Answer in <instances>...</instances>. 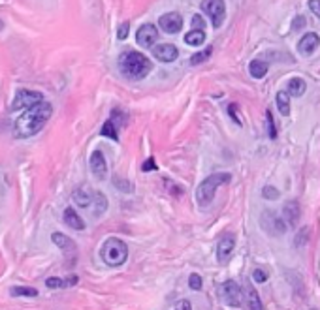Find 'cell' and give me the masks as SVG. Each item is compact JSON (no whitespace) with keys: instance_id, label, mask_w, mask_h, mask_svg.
Returning <instances> with one entry per match:
<instances>
[{"instance_id":"obj_1","label":"cell","mask_w":320,"mask_h":310,"mask_svg":"<svg viewBox=\"0 0 320 310\" xmlns=\"http://www.w3.org/2000/svg\"><path fill=\"white\" fill-rule=\"evenodd\" d=\"M53 115V106L49 102H40L36 106H32L19 116L14 124V136L16 138H32L44 128L47 120Z\"/></svg>"},{"instance_id":"obj_2","label":"cell","mask_w":320,"mask_h":310,"mask_svg":"<svg viewBox=\"0 0 320 310\" xmlns=\"http://www.w3.org/2000/svg\"><path fill=\"white\" fill-rule=\"evenodd\" d=\"M119 70L128 79H143L153 70V62L138 51H126L119 56Z\"/></svg>"},{"instance_id":"obj_3","label":"cell","mask_w":320,"mask_h":310,"mask_svg":"<svg viewBox=\"0 0 320 310\" xmlns=\"http://www.w3.org/2000/svg\"><path fill=\"white\" fill-rule=\"evenodd\" d=\"M232 180V175L230 173H224V171H220V173H213L209 177H205L198 184L196 188V203L200 205V207H207L211 202H213V198L217 194V188L222 184H228Z\"/></svg>"},{"instance_id":"obj_4","label":"cell","mask_w":320,"mask_h":310,"mask_svg":"<svg viewBox=\"0 0 320 310\" xmlns=\"http://www.w3.org/2000/svg\"><path fill=\"white\" fill-rule=\"evenodd\" d=\"M102 262L108 267H121L128 260V246L125 240L117 239V237H110L100 248Z\"/></svg>"},{"instance_id":"obj_5","label":"cell","mask_w":320,"mask_h":310,"mask_svg":"<svg viewBox=\"0 0 320 310\" xmlns=\"http://www.w3.org/2000/svg\"><path fill=\"white\" fill-rule=\"evenodd\" d=\"M260 224H262V228H264V232L267 233V235H273V237L282 235V233L286 232V228H288L286 222H284L277 212H273V210H269V209H265L264 212H262Z\"/></svg>"},{"instance_id":"obj_6","label":"cell","mask_w":320,"mask_h":310,"mask_svg":"<svg viewBox=\"0 0 320 310\" xmlns=\"http://www.w3.org/2000/svg\"><path fill=\"white\" fill-rule=\"evenodd\" d=\"M202 10L209 16L211 24L215 28H219L220 24L224 23V19H226V4H224V0H203Z\"/></svg>"},{"instance_id":"obj_7","label":"cell","mask_w":320,"mask_h":310,"mask_svg":"<svg viewBox=\"0 0 320 310\" xmlns=\"http://www.w3.org/2000/svg\"><path fill=\"white\" fill-rule=\"evenodd\" d=\"M40 102H44V96L42 92H36V90H29V88H21L17 90L16 98L12 102V111H19V109H29L32 106H36Z\"/></svg>"},{"instance_id":"obj_8","label":"cell","mask_w":320,"mask_h":310,"mask_svg":"<svg viewBox=\"0 0 320 310\" xmlns=\"http://www.w3.org/2000/svg\"><path fill=\"white\" fill-rule=\"evenodd\" d=\"M219 295L228 306H241V286L235 280H226L220 286Z\"/></svg>"},{"instance_id":"obj_9","label":"cell","mask_w":320,"mask_h":310,"mask_svg":"<svg viewBox=\"0 0 320 310\" xmlns=\"http://www.w3.org/2000/svg\"><path fill=\"white\" fill-rule=\"evenodd\" d=\"M234 248H235V235L234 233H226L222 239L219 240L217 244V260L219 264H228L230 256L234 254Z\"/></svg>"},{"instance_id":"obj_10","label":"cell","mask_w":320,"mask_h":310,"mask_svg":"<svg viewBox=\"0 0 320 310\" xmlns=\"http://www.w3.org/2000/svg\"><path fill=\"white\" fill-rule=\"evenodd\" d=\"M136 40H138V44H140L141 47H145V49H147V47H153V44L158 40V30H156V26L151 23L141 24L140 28H138Z\"/></svg>"},{"instance_id":"obj_11","label":"cell","mask_w":320,"mask_h":310,"mask_svg":"<svg viewBox=\"0 0 320 310\" xmlns=\"http://www.w3.org/2000/svg\"><path fill=\"white\" fill-rule=\"evenodd\" d=\"M158 24H160L162 30L175 34V32H179L183 28V16L177 14V12H170V14H166V16L158 19Z\"/></svg>"},{"instance_id":"obj_12","label":"cell","mask_w":320,"mask_h":310,"mask_svg":"<svg viewBox=\"0 0 320 310\" xmlns=\"http://www.w3.org/2000/svg\"><path fill=\"white\" fill-rule=\"evenodd\" d=\"M91 171H93V175L98 180H104V178L108 177V164H106V158H104V152L102 150H94L93 154H91Z\"/></svg>"},{"instance_id":"obj_13","label":"cell","mask_w":320,"mask_h":310,"mask_svg":"<svg viewBox=\"0 0 320 310\" xmlns=\"http://www.w3.org/2000/svg\"><path fill=\"white\" fill-rule=\"evenodd\" d=\"M299 216H301V210H299V203L296 200L284 203V207H282V220L286 222L288 228H296L299 224Z\"/></svg>"},{"instance_id":"obj_14","label":"cell","mask_w":320,"mask_h":310,"mask_svg":"<svg viewBox=\"0 0 320 310\" xmlns=\"http://www.w3.org/2000/svg\"><path fill=\"white\" fill-rule=\"evenodd\" d=\"M153 54H155L156 60L160 62H173L179 56V51L173 44H160L153 49Z\"/></svg>"},{"instance_id":"obj_15","label":"cell","mask_w":320,"mask_h":310,"mask_svg":"<svg viewBox=\"0 0 320 310\" xmlns=\"http://www.w3.org/2000/svg\"><path fill=\"white\" fill-rule=\"evenodd\" d=\"M320 44V38L318 34H314V32H307L303 38L297 42V51L301 54H311L316 51V47Z\"/></svg>"},{"instance_id":"obj_16","label":"cell","mask_w":320,"mask_h":310,"mask_svg":"<svg viewBox=\"0 0 320 310\" xmlns=\"http://www.w3.org/2000/svg\"><path fill=\"white\" fill-rule=\"evenodd\" d=\"M64 224L70 226L72 230H78V232H83L85 230V222H83V218L78 214V210H74L72 207H68V209H64Z\"/></svg>"},{"instance_id":"obj_17","label":"cell","mask_w":320,"mask_h":310,"mask_svg":"<svg viewBox=\"0 0 320 310\" xmlns=\"http://www.w3.org/2000/svg\"><path fill=\"white\" fill-rule=\"evenodd\" d=\"M245 297H247V306L249 310H264V304H262V299L254 288L247 284L245 286Z\"/></svg>"},{"instance_id":"obj_18","label":"cell","mask_w":320,"mask_h":310,"mask_svg":"<svg viewBox=\"0 0 320 310\" xmlns=\"http://www.w3.org/2000/svg\"><path fill=\"white\" fill-rule=\"evenodd\" d=\"M78 284V276H70V278H59V276H51L46 280V286L51 290H61V288H70Z\"/></svg>"},{"instance_id":"obj_19","label":"cell","mask_w":320,"mask_h":310,"mask_svg":"<svg viewBox=\"0 0 320 310\" xmlns=\"http://www.w3.org/2000/svg\"><path fill=\"white\" fill-rule=\"evenodd\" d=\"M72 200L76 202V205H78V207L85 209V207H89V205L94 202V196H91L89 192H87V190H83V188H78V190H74Z\"/></svg>"},{"instance_id":"obj_20","label":"cell","mask_w":320,"mask_h":310,"mask_svg":"<svg viewBox=\"0 0 320 310\" xmlns=\"http://www.w3.org/2000/svg\"><path fill=\"white\" fill-rule=\"evenodd\" d=\"M288 94L290 96H296V98H299V96H303V92L307 90V85H305V81L301 78H294L288 81Z\"/></svg>"},{"instance_id":"obj_21","label":"cell","mask_w":320,"mask_h":310,"mask_svg":"<svg viewBox=\"0 0 320 310\" xmlns=\"http://www.w3.org/2000/svg\"><path fill=\"white\" fill-rule=\"evenodd\" d=\"M249 74L252 76L254 79H262L267 74V62L264 60H250L249 64Z\"/></svg>"},{"instance_id":"obj_22","label":"cell","mask_w":320,"mask_h":310,"mask_svg":"<svg viewBox=\"0 0 320 310\" xmlns=\"http://www.w3.org/2000/svg\"><path fill=\"white\" fill-rule=\"evenodd\" d=\"M277 108H279V113L284 116L290 115V94L288 90H281V92H277Z\"/></svg>"},{"instance_id":"obj_23","label":"cell","mask_w":320,"mask_h":310,"mask_svg":"<svg viewBox=\"0 0 320 310\" xmlns=\"http://www.w3.org/2000/svg\"><path fill=\"white\" fill-rule=\"evenodd\" d=\"M117 126L119 124H115V118L111 116V118H108L106 122H104V126H102L100 130V136H104V138H110V140H119V134H117Z\"/></svg>"},{"instance_id":"obj_24","label":"cell","mask_w":320,"mask_h":310,"mask_svg":"<svg viewBox=\"0 0 320 310\" xmlns=\"http://www.w3.org/2000/svg\"><path fill=\"white\" fill-rule=\"evenodd\" d=\"M51 240H53L59 248H63V250H76V244H74L72 239H68L64 233H53V235H51Z\"/></svg>"},{"instance_id":"obj_25","label":"cell","mask_w":320,"mask_h":310,"mask_svg":"<svg viewBox=\"0 0 320 310\" xmlns=\"http://www.w3.org/2000/svg\"><path fill=\"white\" fill-rule=\"evenodd\" d=\"M185 42H187V46H202L203 42H205V32L192 28L190 32L185 34Z\"/></svg>"},{"instance_id":"obj_26","label":"cell","mask_w":320,"mask_h":310,"mask_svg":"<svg viewBox=\"0 0 320 310\" xmlns=\"http://www.w3.org/2000/svg\"><path fill=\"white\" fill-rule=\"evenodd\" d=\"M10 294L14 295V297H36L38 292L34 290V288H25V286H14L12 288V292Z\"/></svg>"},{"instance_id":"obj_27","label":"cell","mask_w":320,"mask_h":310,"mask_svg":"<svg viewBox=\"0 0 320 310\" xmlns=\"http://www.w3.org/2000/svg\"><path fill=\"white\" fill-rule=\"evenodd\" d=\"M211 53H213V47H205L203 51H200V53H196L190 56V64L192 66H196V64H202V62H205L207 58L211 56Z\"/></svg>"},{"instance_id":"obj_28","label":"cell","mask_w":320,"mask_h":310,"mask_svg":"<svg viewBox=\"0 0 320 310\" xmlns=\"http://www.w3.org/2000/svg\"><path fill=\"white\" fill-rule=\"evenodd\" d=\"M94 202H96V214H102L104 210L108 209V200L104 198L102 192H96V194H94Z\"/></svg>"},{"instance_id":"obj_29","label":"cell","mask_w":320,"mask_h":310,"mask_svg":"<svg viewBox=\"0 0 320 310\" xmlns=\"http://www.w3.org/2000/svg\"><path fill=\"white\" fill-rule=\"evenodd\" d=\"M265 118H267V136H269L271 140H275V138H277V128H275L271 111H265Z\"/></svg>"},{"instance_id":"obj_30","label":"cell","mask_w":320,"mask_h":310,"mask_svg":"<svg viewBox=\"0 0 320 310\" xmlns=\"http://www.w3.org/2000/svg\"><path fill=\"white\" fill-rule=\"evenodd\" d=\"M188 286H190V290H194V292H200V290H202V276L192 272V274L188 276Z\"/></svg>"},{"instance_id":"obj_31","label":"cell","mask_w":320,"mask_h":310,"mask_svg":"<svg viewBox=\"0 0 320 310\" xmlns=\"http://www.w3.org/2000/svg\"><path fill=\"white\" fill-rule=\"evenodd\" d=\"M262 196H264L265 200H279V190L273 188V186H264Z\"/></svg>"},{"instance_id":"obj_32","label":"cell","mask_w":320,"mask_h":310,"mask_svg":"<svg viewBox=\"0 0 320 310\" xmlns=\"http://www.w3.org/2000/svg\"><path fill=\"white\" fill-rule=\"evenodd\" d=\"M309 228H305V232H299L297 233V237H296V246L297 248H301L303 244H307V240H309Z\"/></svg>"},{"instance_id":"obj_33","label":"cell","mask_w":320,"mask_h":310,"mask_svg":"<svg viewBox=\"0 0 320 310\" xmlns=\"http://www.w3.org/2000/svg\"><path fill=\"white\" fill-rule=\"evenodd\" d=\"M252 280H254V282H258V284H262V282H265V280H267V272L262 271V269H256V271L252 272Z\"/></svg>"},{"instance_id":"obj_34","label":"cell","mask_w":320,"mask_h":310,"mask_svg":"<svg viewBox=\"0 0 320 310\" xmlns=\"http://www.w3.org/2000/svg\"><path fill=\"white\" fill-rule=\"evenodd\" d=\"M203 26H205V23H203V17L202 16L192 17V28H194V30H203Z\"/></svg>"},{"instance_id":"obj_35","label":"cell","mask_w":320,"mask_h":310,"mask_svg":"<svg viewBox=\"0 0 320 310\" xmlns=\"http://www.w3.org/2000/svg\"><path fill=\"white\" fill-rule=\"evenodd\" d=\"M309 10L320 19V0H309Z\"/></svg>"},{"instance_id":"obj_36","label":"cell","mask_w":320,"mask_h":310,"mask_svg":"<svg viewBox=\"0 0 320 310\" xmlns=\"http://www.w3.org/2000/svg\"><path fill=\"white\" fill-rule=\"evenodd\" d=\"M113 184L117 186V188H121V190H125V192H130V190H132V186L128 184V182H125V180L121 182V178H119V177L113 178Z\"/></svg>"},{"instance_id":"obj_37","label":"cell","mask_w":320,"mask_h":310,"mask_svg":"<svg viewBox=\"0 0 320 310\" xmlns=\"http://www.w3.org/2000/svg\"><path fill=\"white\" fill-rule=\"evenodd\" d=\"M303 26H305L303 16H297L296 19H294V23H292V30H299V28H303Z\"/></svg>"},{"instance_id":"obj_38","label":"cell","mask_w":320,"mask_h":310,"mask_svg":"<svg viewBox=\"0 0 320 310\" xmlns=\"http://www.w3.org/2000/svg\"><path fill=\"white\" fill-rule=\"evenodd\" d=\"M128 26H130L128 23H123L121 26H119V32H117V38L119 40H125L126 36H128Z\"/></svg>"},{"instance_id":"obj_39","label":"cell","mask_w":320,"mask_h":310,"mask_svg":"<svg viewBox=\"0 0 320 310\" xmlns=\"http://www.w3.org/2000/svg\"><path fill=\"white\" fill-rule=\"evenodd\" d=\"M175 310H192V304H190L188 299H183V301H179L175 304Z\"/></svg>"},{"instance_id":"obj_40","label":"cell","mask_w":320,"mask_h":310,"mask_svg":"<svg viewBox=\"0 0 320 310\" xmlns=\"http://www.w3.org/2000/svg\"><path fill=\"white\" fill-rule=\"evenodd\" d=\"M141 170L143 171H155L156 170V162H155V158H149L147 162L141 166Z\"/></svg>"}]
</instances>
